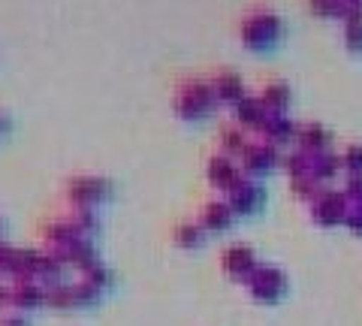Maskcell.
<instances>
[{"label":"cell","mask_w":362,"mask_h":326,"mask_svg":"<svg viewBox=\"0 0 362 326\" xmlns=\"http://www.w3.org/2000/svg\"><path fill=\"white\" fill-rule=\"evenodd\" d=\"M278 37H281V21L275 16H254L242 28V40L247 49H266Z\"/></svg>","instance_id":"cell-6"},{"label":"cell","mask_w":362,"mask_h":326,"mask_svg":"<svg viewBox=\"0 0 362 326\" xmlns=\"http://www.w3.org/2000/svg\"><path fill=\"white\" fill-rule=\"evenodd\" d=\"M13 293V308H40L45 302V287L37 278H21L9 287Z\"/></svg>","instance_id":"cell-10"},{"label":"cell","mask_w":362,"mask_h":326,"mask_svg":"<svg viewBox=\"0 0 362 326\" xmlns=\"http://www.w3.org/2000/svg\"><path fill=\"white\" fill-rule=\"evenodd\" d=\"M221 142H223L226 154H235V157H242V154H245V149L251 145V142H247V136H245V133H242L239 127H223Z\"/></svg>","instance_id":"cell-23"},{"label":"cell","mask_w":362,"mask_h":326,"mask_svg":"<svg viewBox=\"0 0 362 326\" xmlns=\"http://www.w3.org/2000/svg\"><path fill=\"white\" fill-rule=\"evenodd\" d=\"M73 223V227L85 235V239H90L97 230H100V221H97V211H94V206H73V211H70V218H66Z\"/></svg>","instance_id":"cell-18"},{"label":"cell","mask_w":362,"mask_h":326,"mask_svg":"<svg viewBox=\"0 0 362 326\" xmlns=\"http://www.w3.org/2000/svg\"><path fill=\"white\" fill-rule=\"evenodd\" d=\"M221 266H223V272L230 278L245 281L259 263H257V254L247 248V245H230V248L223 251V257H221Z\"/></svg>","instance_id":"cell-7"},{"label":"cell","mask_w":362,"mask_h":326,"mask_svg":"<svg viewBox=\"0 0 362 326\" xmlns=\"http://www.w3.org/2000/svg\"><path fill=\"white\" fill-rule=\"evenodd\" d=\"M0 242H4V223H0Z\"/></svg>","instance_id":"cell-33"},{"label":"cell","mask_w":362,"mask_h":326,"mask_svg":"<svg viewBox=\"0 0 362 326\" xmlns=\"http://www.w3.org/2000/svg\"><path fill=\"white\" fill-rule=\"evenodd\" d=\"M6 305H13V293H9L6 284H0V311H4Z\"/></svg>","instance_id":"cell-31"},{"label":"cell","mask_w":362,"mask_h":326,"mask_svg":"<svg viewBox=\"0 0 362 326\" xmlns=\"http://www.w3.org/2000/svg\"><path fill=\"white\" fill-rule=\"evenodd\" d=\"M45 305L66 311V308H76V296H73V284H54V287H45Z\"/></svg>","instance_id":"cell-21"},{"label":"cell","mask_w":362,"mask_h":326,"mask_svg":"<svg viewBox=\"0 0 362 326\" xmlns=\"http://www.w3.org/2000/svg\"><path fill=\"white\" fill-rule=\"evenodd\" d=\"M233 215H235V211L230 209V202H209V206L202 209L199 223L206 230H211V233H221V230H230Z\"/></svg>","instance_id":"cell-15"},{"label":"cell","mask_w":362,"mask_h":326,"mask_svg":"<svg viewBox=\"0 0 362 326\" xmlns=\"http://www.w3.org/2000/svg\"><path fill=\"white\" fill-rule=\"evenodd\" d=\"M284 170L290 173V178H296V175H308V173H311V151L299 149V151L287 154V157H284Z\"/></svg>","instance_id":"cell-24"},{"label":"cell","mask_w":362,"mask_h":326,"mask_svg":"<svg viewBox=\"0 0 362 326\" xmlns=\"http://www.w3.org/2000/svg\"><path fill=\"white\" fill-rule=\"evenodd\" d=\"M66 197L73 206H97V202H106L112 197V182L97 175H78L66 187Z\"/></svg>","instance_id":"cell-4"},{"label":"cell","mask_w":362,"mask_h":326,"mask_svg":"<svg viewBox=\"0 0 362 326\" xmlns=\"http://www.w3.org/2000/svg\"><path fill=\"white\" fill-rule=\"evenodd\" d=\"M344 227L354 230V233H362V202H354V206H350L347 218H344Z\"/></svg>","instance_id":"cell-29"},{"label":"cell","mask_w":362,"mask_h":326,"mask_svg":"<svg viewBox=\"0 0 362 326\" xmlns=\"http://www.w3.org/2000/svg\"><path fill=\"white\" fill-rule=\"evenodd\" d=\"M350 211V199L344 197V190H332L326 187L320 197L311 202V218L320 227H335V223H344Z\"/></svg>","instance_id":"cell-3"},{"label":"cell","mask_w":362,"mask_h":326,"mask_svg":"<svg viewBox=\"0 0 362 326\" xmlns=\"http://www.w3.org/2000/svg\"><path fill=\"white\" fill-rule=\"evenodd\" d=\"M221 100H218V94H214V88L211 85H206V82H190V85H185L178 91V97H175V112L181 118H206L209 112H214V106H218Z\"/></svg>","instance_id":"cell-1"},{"label":"cell","mask_w":362,"mask_h":326,"mask_svg":"<svg viewBox=\"0 0 362 326\" xmlns=\"http://www.w3.org/2000/svg\"><path fill=\"white\" fill-rule=\"evenodd\" d=\"M211 88H214V94H218L221 103H233L235 106L245 97V85H242V78L235 76V73H221L211 82Z\"/></svg>","instance_id":"cell-17"},{"label":"cell","mask_w":362,"mask_h":326,"mask_svg":"<svg viewBox=\"0 0 362 326\" xmlns=\"http://www.w3.org/2000/svg\"><path fill=\"white\" fill-rule=\"evenodd\" d=\"M326 190V182H320V178H314L311 173L308 175H296L293 178V194H296L299 199H308V202H314L317 197H320Z\"/></svg>","instance_id":"cell-20"},{"label":"cell","mask_w":362,"mask_h":326,"mask_svg":"<svg viewBox=\"0 0 362 326\" xmlns=\"http://www.w3.org/2000/svg\"><path fill=\"white\" fill-rule=\"evenodd\" d=\"M202 223H181L175 230V245L178 248H199L202 245Z\"/></svg>","instance_id":"cell-22"},{"label":"cell","mask_w":362,"mask_h":326,"mask_svg":"<svg viewBox=\"0 0 362 326\" xmlns=\"http://www.w3.org/2000/svg\"><path fill=\"white\" fill-rule=\"evenodd\" d=\"M263 199H266V190L254 178H245V175H239V182L226 190V202H230V209L235 215H254L263 206Z\"/></svg>","instance_id":"cell-5"},{"label":"cell","mask_w":362,"mask_h":326,"mask_svg":"<svg viewBox=\"0 0 362 326\" xmlns=\"http://www.w3.org/2000/svg\"><path fill=\"white\" fill-rule=\"evenodd\" d=\"M341 161H344L347 173H362V145H347L344 154H341Z\"/></svg>","instance_id":"cell-26"},{"label":"cell","mask_w":362,"mask_h":326,"mask_svg":"<svg viewBox=\"0 0 362 326\" xmlns=\"http://www.w3.org/2000/svg\"><path fill=\"white\" fill-rule=\"evenodd\" d=\"M206 175H209V182L211 187H218V190H230L235 182H239V170H235V163L230 161L226 154H214L209 166H206Z\"/></svg>","instance_id":"cell-9"},{"label":"cell","mask_w":362,"mask_h":326,"mask_svg":"<svg viewBox=\"0 0 362 326\" xmlns=\"http://www.w3.org/2000/svg\"><path fill=\"white\" fill-rule=\"evenodd\" d=\"M42 235H45V245H49V248H64V245H73L78 239H85V235L78 233L70 221H54V223H49V227L42 230Z\"/></svg>","instance_id":"cell-16"},{"label":"cell","mask_w":362,"mask_h":326,"mask_svg":"<svg viewBox=\"0 0 362 326\" xmlns=\"http://www.w3.org/2000/svg\"><path fill=\"white\" fill-rule=\"evenodd\" d=\"M296 142H299V149L305 151H326L329 149V142H332V133L326 130L323 124H302L299 133H296Z\"/></svg>","instance_id":"cell-14"},{"label":"cell","mask_w":362,"mask_h":326,"mask_svg":"<svg viewBox=\"0 0 362 326\" xmlns=\"http://www.w3.org/2000/svg\"><path fill=\"white\" fill-rule=\"evenodd\" d=\"M344 197L354 202H362V173H347V182H344Z\"/></svg>","instance_id":"cell-27"},{"label":"cell","mask_w":362,"mask_h":326,"mask_svg":"<svg viewBox=\"0 0 362 326\" xmlns=\"http://www.w3.org/2000/svg\"><path fill=\"white\" fill-rule=\"evenodd\" d=\"M233 115H235V121H239L242 127H257L259 130V124H263L266 115H269V109H266V103L259 97H242L239 103L233 106Z\"/></svg>","instance_id":"cell-12"},{"label":"cell","mask_w":362,"mask_h":326,"mask_svg":"<svg viewBox=\"0 0 362 326\" xmlns=\"http://www.w3.org/2000/svg\"><path fill=\"white\" fill-rule=\"evenodd\" d=\"M275 163H278V151H275V145L272 142L247 145L245 154H242V166H245V173H251V175H263Z\"/></svg>","instance_id":"cell-8"},{"label":"cell","mask_w":362,"mask_h":326,"mask_svg":"<svg viewBox=\"0 0 362 326\" xmlns=\"http://www.w3.org/2000/svg\"><path fill=\"white\" fill-rule=\"evenodd\" d=\"M344 40H347L350 52H362V21H356V25H347Z\"/></svg>","instance_id":"cell-28"},{"label":"cell","mask_w":362,"mask_h":326,"mask_svg":"<svg viewBox=\"0 0 362 326\" xmlns=\"http://www.w3.org/2000/svg\"><path fill=\"white\" fill-rule=\"evenodd\" d=\"M82 278H88L90 284H94V287L100 290V293L112 287V272H109L106 266H97V269H90V272H82Z\"/></svg>","instance_id":"cell-25"},{"label":"cell","mask_w":362,"mask_h":326,"mask_svg":"<svg viewBox=\"0 0 362 326\" xmlns=\"http://www.w3.org/2000/svg\"><path fill=\"white\" fill-rule=\"evenodd\" d=\"M344 170V161H341V154H335V151H314L311 154V175L314 178H320V182H332V178Z\"/></svg>","instance_id":"cell-13"},{"label":"cell","mask_w":362,"mask_h":326,"mask_svg":"<svg viewBox=\"0 0 362 326\" xmlns=\"http://www.w3.org/2000/svg\"><path fill=\"white\" fill-rule=\"evenodd\" d=\"M245 284H247V290H251V296L257 302H266V305L278 302L287 293V275L275 266H257L254 272L245 278Z\"/></svg>","instance_id":"cell-2"},{"label":"cell","mask_w":362,"mask_h":326,"mask_svg":"<svg viewBox=\"0 0 362 326\" xmlns=\"http://www.w3.org/2000/svg\"><path fill=\"white\" fill-rule=\"evenodd\" d=\"M259 133L272 142V145H278V142H290V139H296V133L299 127L293 124V121L284 115V112H269L266 121L259 124Z\"/></svg>","instance_id":"cell-11"},{"label":"cell","mask_w":362,"mask_h":326,"mask_svg":"<svg viewBox=\"0 0 362 326\" xmlns=\"http://www.w3.org/2000/svg\"><path fill=\"white\" fill-rule=\"evenodd\" d=\"M0 326H28V320L21 318V314H4V318H0Z\"/></svg>","instance_id":"cell-30"},{"label":"cell","mask_w":362,"mask_h":326,"mask_svg":"<svg viewBox=\"0 0 362 326\" xmlns=\"http://www.w3.org/2000/svg\"><path fill=\"white\" fill-rule=\"evenodd\" d=\"M6 130H9V118L0 112V133H6Z\"/></svg>","instance_id":"cell-32"},{"label":"cell","mask_w":362,"mask_h":326,"mask_svg":"<svg viewBox=\"0 0 362 326\" xmlns=\"http://www.w3.org/2000/svg\"><path fill=\"white\" fill-rule=\"evenodd\" d=\"M266 103L269 112H287L290 106V88L284 82H272L263 88V97H259Z\"/></svg>","instance_id":"cell-19"}]
</instances>
